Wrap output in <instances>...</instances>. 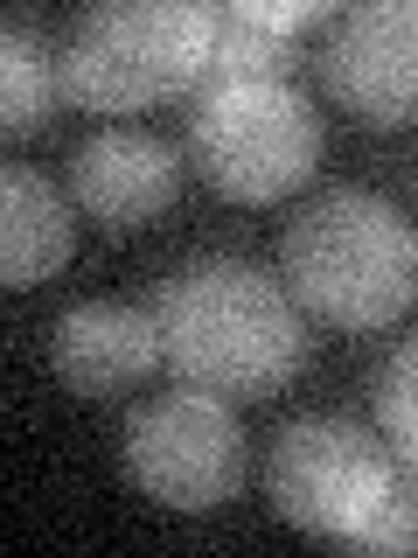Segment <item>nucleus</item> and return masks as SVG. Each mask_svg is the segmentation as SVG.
Masks as SVG:
<instances>
[{"label": "nucleus", "mask_w": 418, "mask_h": 558, "mask_svg": "<svg viewBox=\"0 0 418 558\" xmlns=\"http://www.w3.org/2000/svg\"><path fill=\"white\" fill-rule=\"evenodd\" d=\"M293 63V43H279V35H258L231 22V14L217 8V57H209V84L217 77H286Z\"/></svg>", "instance_id": "13"}, {"label": "nucleus", "mask_w": 418, "mask_h": 558, "mask_svg": "<svg viewBox=\"0 0 418 558\" xmlns=\"http://www.w3.org/2000/svg\"><path fill=\"white\" fill-rule=\"evenodd\" d=\"M377 433L405 461V475H418V336L397 342L377 371Z\"/></svg>", "instance_id": "12"}, {"label": "nucleus", "mask_w": 418, "mask_h": 558, "mask_svg": "<svg viewBox=\"0 0 418 558\" xmlns=\"http://www.w3.org/2000/svg\"><path fill=\"white\" fill-rule=\"evenodd\" d=\"M188 161L231 203L293 196L321 161V112L293 77H217L188 112Z\"/></svg>", "instance_id": "5"}, {"label": "nucleus", "mask_w": 418, "mask_h": 558, "mask_svg": "<svg viewBox=\"0 0 418 558\" xmlns=\"http://www.w3.org/2000/svg\"><path fill=\"white\" fill-rule=\"evenodd\" d=\"M321 92L362 126H411L418 119V0H362L328 14L314 49Z\"/></svg>", "instance_id": "7"}, {"label": "nucleus", "mask_w": 418, "mask_h": 558, "mask_svg": "<svg viewBox=\"0 0 418 558\" xmlns=\"http://www.w3.org/2000/svg\"><path fill=\"white\" fill-rule=\"evenodd\" d=\"M77 244V203L42 168H0V279L42 287Z\"/></svg>", "instance_id": "10"}, {"label": "nucleus", "mask_w": 418, "mask_h": 558, "mask_svg": "<svg viewBox=\"0 0 418 558\" xmlns=\"http://www.w3.org/2000/svg\"><path fill=\"white\" fill-rule=\"evenodd\" d=\"M405 482L411 475L391 453V440L335 412L286 418L266 447V502L307 537H328L348 551H362V537L377 531V517L397 502Z\"/></svg>", "instance_id": "4"}, {"label": "nucleus", "mask_w": 418, "mask_h": 558, "mask_svg": "<svg viewBox=\"0 0 418 558\" xmlns=\"http://www.w3.org/2000/svg\"><path fill=\"white\" fill-rule=\"evenodd\" d=\"M279 266L314 322L383 328L418 301V223L370 189H328L286 223Z\"/></svg>", "instance_id": "2"}, {"label": "nucleus", "mask_w": 418, "mask_h": 558, "mask_svg": "<svg viewBox=\"0 0 418 558\" xmlns=\"http://www.w3.org/2000/svg\"><path fill=\"white\" fill-rule=\"evenodd\" d=\"M362 551H418V475L397 488V502L377 517V531L362 537Z\"/></svg>", "instance_id": "15"}, {"label": "nucleus", "mask_w": 418, "mask_h": 558, "mask_svg": "<svg viewBox=\"0 0 418 558\" xmlns=\"http://www.w3.org/2000/svg\"><path fill=\"white\" fill-rule=\"evenodd\" d=\"M174 196H182V161H174V147L153 140V133L104 126L70 154V203L112 238L153 223Z\"/></svg>", "instance_id": "8"}, {"label": "nucleus", "mask_w": 418, "mask_h": 558, "mask_svg": "<svg viewBox=\"0 0 418 558\" xmlns=\"http://www.w3.org/2000/svg\"><path fill=\"white\" fill-rule=\"evenodd\" d=\"M161 363L217 398H272L307 363V322L286 279L251 258H188L153 287Z\"/></svg>", "instance_id": "1"}, {"label": "nucleus", "mask_w": 418, "mask_h": 558, "mask_svg": "<svg viewBox=\"0 0 418 558\" xmlns=\"http://www.w3.org/2000/svg\"><path fill=\"white\" fill-rule=\"evenodd\" d=\"M126 482L168 510H217L244 488V426L217 391H161L126 418Z\"/></svg>", "instance_id": "6"}, {"label": "nucleus", "mask_w": 418, "mask_h": 558, "mask_svg": "<svg viewBox=\"0 0 418 558\" xmlns=\"http://www.w3.org/2000/svg\"><path fill=\"white\" fill-rule=\"evenodd\" d=\"M217 8L196 0H104L77 14L57 49L63 98L84 112H147L209 84Z\"/></svg>", "instance_id": "3"}, {"label": "nucleus", "mask_w": 418, "mask_h": 558, "mask_svg": "<svg viewBox=\"0 0 418 558\" xmlns=\"http://www.w3.org/2000/svg\"><path fill=\"white\" fill-rule=\"evenodd\" d=\"M0 70H8V84H0V126H8V133H35L49 119V105L63 98V77H57L49 43L22 22V14H14L8 35H0Z\"/></svg>", "instance_id": "11"}, {"label": "nucleus", "mask_w": 418, "mask_h": 558, "mask_svg": "<svg viewBox=\"0 0 418 558\" xmlns=\"http://www.w3.org/2000/svg\"><path fill=\"white\" fill-rule=\"evenodd\" d=\"M49 363L77 398H119L161 363L153 314L126 301H77L49 328Z\"/></svg>", "instance_id": "9"}, {"label": "nucleus", "mask_w": 418, "mask_h": 558, "mask_svg": "<svg viewBox=\"0 0 418 558\" xmlns=\"http://www.w3.org/2000/svg\"><path fill=\"white\" fill-rule=\"evenodd\" d=\"M223 14H231V22H244V28H258V35H279V43H293L300 28L328 22L321 0H231Z\"/></svg>", "instance_id": "14"}]
</instances>
